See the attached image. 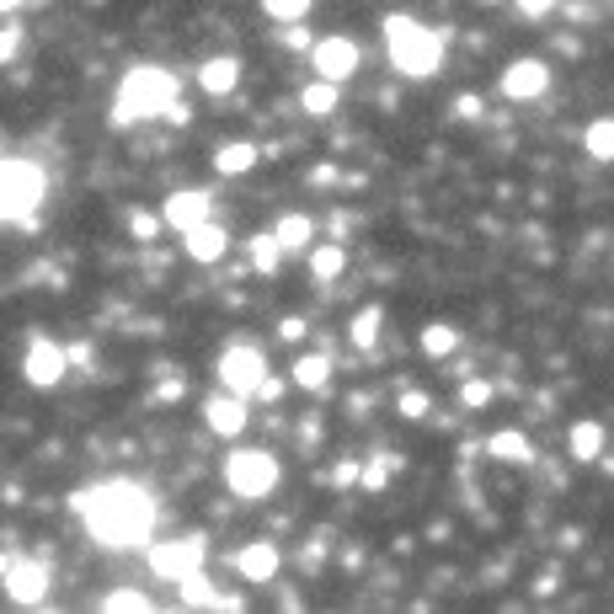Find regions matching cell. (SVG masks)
Returning a JSON list of instances; mask_svg holds the SVG:
<instances>
[{
  "label": "cell",
  "mask_w": 614,
  "mask_h": 614,
  "mask_svg": "<svg viewBox=\"0 0 614 614\" xmlns=\"http://www.w3.org/2000/svg\"><path fill=\"white\" fill-rule=\"evenodd\" d=\"M177 102V76L161 70V65H134L118 81V96H113V123L128 128V123L145 118H166V107Z\"/></svg>",
  "instance_id": "cell-3"
},
{
  "label": "cell",
  "mask_w": 614,
  "mask_h": 614,
  "mask_svg": "<svg viewBox=\"0 0 614 614\" xmlns=\"http://www.w3.org/2000/svg\"><path fill=\"white\" fill-rule=\"evenodd\" d=\"M396 411H401L407 422H428V411H433V396H428V390H401V396H396Z\"/></svg>",
  "instance_id": "cell-31"
},
{
  "label": "cell",
  "mask_w": 614,
  "mask_h": 614,
  "mask_svg": "<svg viewBox=\"0 0 614 614\" xmlns=\"http://www.w3.org/2000/svg\"><path fill=\"white\" fill-rule=\"evenodd\" d=\"M102 610L107 614H150L156 610V599H150V593H139V588H118V593H107V599H102Z\"/></svg>",
  "instance_id": "cell-27"
},
{
  "label": "cell",
  "mask_w": 614,
  "mask_h": 614,
  "mask_svg": "<svg viewBox=\"0 0 614 614\" xmlns=\"http://www.w3.org/2000/svg\"><path fill=\"white\" fill-rule=\"evenodd\" d=\"M310 5H316V0H262V11H268L273 22H299Z\"/></svg>",
  "instance_id": "cell-32"
},
{
  "label": "cell",
  "mask_w": 614,
  "mask_h": 614,
  "mask_svg": "<svg viewBox=\"0 0 614 614\" xmlns=\"http://www.w3.org/2000/svg\"><path fill=\"white\" fill-rule=\"evenodd\" d=\"M16 54H22V27L5 22V27H0V65H11Z\"/></svg>",
  "instance_id": "cell-36"
},
{
  "label": "cell",
  "mask_w": 614,
  "mask_h": 614,
  "mask_svg": "<svg viewBox=\"0 0 614 614\" xmlns=\"http://www.w3.org/2000/svg\"><path fill=\"white\" fill-rule=\"evenodd\" d=\"M156 230H161V219H156V214H128V236H134L139 246L156 241Z\"/></svg>",
  "instance_id": "cell-35"
},
{
  "label": "cell",
  "mask_w": 614,
  "mask_h": 614,
  "mask_svg": "<svg viewBox=\"0 0 614 614\" xmlns=\"http://www.w3.org/2000/svg\"><path fill=\"white\" fill-rule=\"evenodd\" d=\"M65 368H70V353H65L59 342H48V337H33V342H27L22 374H27L33 390H54V385L65 379Z\"/></svg>",
  "instance_id": "cell-9"
},
{
  "label": "cell",
  "mask_w": 614,
  "mask_h": 614,
  "mask_svg": "<svg viewBox=\"0 0 614 614\" xmlns=\"http://www.w3.org/2000/svg\"><path fill=\"white\" fill-rule=\"evenodd\" d=\"M487 5H497V0H487Z\"/></svg>",
  "instance_id": "cell-44"
},
{
  "label": "cell",
  "mask_w": 614,
  "mask_h": 614,
  "mask_svg": "<svg viewBox=\"0 0 614 614\" xmlns=\"http://www.w3.org/2000/svg\"><path fill=\"white\" fill-rule=\"evenodd\" d=\"M278 567H284V556H278L273 539H251V545H241V556H236V572H241L246 582H273Z\"/></svg>",
  "instance_id": "cell-14"
},
{
  "label": "cell",
  "mask_w": 614,
  "mask_h": 614,
  "mask_svg": "<svg viewBox=\"0 0 614 614\" xmlns=\"http://www.w3.org/2000/svg\"><path fill=\"white\" fill-rule=\"evenodd\" d=\"M310 182H321V187H327V182H337V166H316V171H310Z\"/></svg>",
  "instance_id": "cell-42"
},
{
  "label": "cell",
  "mask_w": 614,
  "mask_h": 614,
  "mask_svg": "<svg viewBox=\"0 0 614 614\" xmlns=\"http://www.w3.org/2000/svg\"><path fill=\"white\" fill-rule=\"evenodd\" d=\"M459 401H465V407L470 411H481L491 401V385L487 379H481V374H470V379H465V385H459Z\"/></svg>",
  "instance_id": "cell-33"
},
{
  "label": "cell",
  "mask_w": 614,
  "mask_h": 614,
  "mask_svg": "<svg viewBox=\"0 0 614 614\" xmlns=\"http://www.w3.org/2000/svg\"><path fill=\"white\" fill-rule=\"evenodd\" d=\"M379 327H385V305H364V310L353 316V327H348V342H353L359 353H368V348L379 342Z\"/></svg>",
  "instance_id": "cell-22"
},
{
  "label": "cell",
  "mask_w": 614,
  "mask_h": 614,
  "mask_svg": "<svg viewBox=\"0 0 614 614\" xmlns=\"http://www.w3.org/2000/svg\"><path fill=\"white\" fill-rule=\"evenodd\" d=\"M294 385H299V390H327L331 385V353H305V359L294 364Z\"/></svg>",
  "instance_id": "cell-23"
},
{
  "label": "cell",
  "mask_w": 614,
  "mask_h": 614,
  "mask_svg": "<svg viewBox=\"0 0 614 614\" xmlns=\"http://www.w3.org/2000/svg\"><path fill=\"white\" fill-rule=\"evenodd\" d=\"M204 561H208L204 534H182V539H161V545H150V572L171 577V582H182L187 572H198Z\"/></svg>",
  "instance_id": "cell-6"
},
{
  "label": "cell",
  "mask_w": 614,
  "mask_h": 614,
  "mask_svg": "<svg viewBox=\"0 0 614 614\" xmlns=\"http://www.w3.org/2000/svg\"><path fill=\"white\" fill-rule=\"evenodd\" d=\"M487 459H502V465H534V444L519 433V428H502L487 439Z\"/></svg>",
  "instance_id": "cell-19"
},
{
  "label": "cell",
  "mask_w": 614,
  "mask_h": 614,
  "mask_svg": "<svg viewBox=\"0 0 614 614\" xmlns=\"http://www.w3.org/2000/svg\"><path fill=\"white\" fill-rule=\"evenodd\" d=\"M310 65H316V76L321 81H348V76H359V65H364V48L348 38V33H327L321 43H310Z\"/></svg>",
  "instance_id": "cell-7"
},
{
  "label": "cell",
  "mask_w": 614,
  "mask_h": 614,
  "mask_svg": "<svg viewBox=\"0 0 614 614\" xmlns=\"http://www.w3.org/2000/svg\"><path fill=\"white\" fill-rule=\"evenodd\" d=\"M454 348H459V331H454L450 321H433V327L422 331V353H428V359H450Z\"/></svg>",
  "instance_id": "cell-29"
},
{
  "label": "cell",
  "mask_w": 614,
  "mask_h": 614,
  "mask_svg": "<svg viewBox=\"0 0 614 614\" xmlns=\"http://www.w3.org/2000/svg\"><path fill=\"white\" fill-rule=\"evenodd\" d=\"M337 102H342V96H337V81H310L305 91H299V107H305L310 118H331Z\"/></svg>",
  "instance_id": "cell-24"
},
{
  "label": "cell",
  "mask_w": 614,
  "mask_h": 614,
  "mask_svg": "<svg viewBox=\"0 0 614 614\" xmlns=\"http://www.w3.org/2000/svg\"><path fill=\"white\" fill-rule=\"evenodd\" d=\"M76 519L86 524V534L107 550H134L150 545L156 530V497L134 481H102V487H81L70 497Z\"/></svg>",
  "instance_id": "cell-1"
},
{
  "label": "cell",
  "mask_w": 614,
  "mask_h": 614,
  "mask_svg": "<svg viewBox=\"0 0 614 614\" xmlns=\"http://www.w3.org/2000/svg\"><path fill=\"white\" fill-rule=\"evenodd\" d=\"M550 81H556V76H550V65H545V59H513V65H508V70H502V96H508V102H539V96H545V91H550Z\"/></svg>",
  "instance_id": "cell-10"
},
{
  "label": "cell",
  "mask_w": 614,
  "mask_h": 614,
  "mask_svg": "<svg viewBox=\"0 0 614 614\" xmlns=\"http://www.w3.org/2000/svg\"><path fill=\"white\" fill-rule=\"evenodd\" d=\"M225 487L236 497H268L278 487V459L268 450H236L225 459Z\"/></svg>",
  "instance_id": "cell-5"
},
{
  "label": "cell",
  "mask_w": 614,
  "mask_h": 614,
  "mask_svg": "<svg viewBox=\"0 0 614 614\" xmlns=\"http://www.w3.org/2000/svg\"><path fill=\"white\" fill-rule=\"evenodd\" d=\"M396 470H401V459H396V454H374V459L364 465V476H359V487H364V491H385Z\"/></svg>",
  "instance_id": "cell-28"
},
{
  "label": "cell",
  "mask_w": 614,
  "mask_h": 614,
  "mask_svg": "<svg viewBox=\"0 0 614 614\" xmlns=\"http://www.w3.org/2000/svg\"><path fill=\"white\" fill-rule=\"evenodd\" d=\"M198 86H204L208 96H230L236 86H241V59L236 54H214L198 65Z\"/></svg>",
  "instance_id": "cell-16"
},
{
  "label": "cell",
  "mask_w": 614,
  "mask_h": 614,
  "mask_svg": "<svg viewBox=\"0 0 614 614\" xmlns=\"http://www.w3.org/2000/svg\"><path fill=\"white\" fill-rule=\"evenodd\" d=\"M359 476H364V459H342V465H337V476H331V481H337V487H353V481H359Z\"/></svg>",
  "instance_id": "cell-37"
},
{
  "label": "cell",
  "mask_w": 614,
  "mask_h": 614,
  "mask_svg": "<svg viewBox=\"0 0 614 614\" xmlns=\"http://www.w3.org/2000/svg\"><path fill=\"white\" fill-rule=\"evenodd\" d=\"M342 268H348V251H342V246H310V273H316L321 284H337Z\"/></svg>",
  "instance_id": "cell-25"
},
{
  "label": "cell",
  "mask_w": 614,
  "mask_h": 614,
  "mask_svg": "<svg viewBox=\"0 0 614 614\" xmlns=\"http://www.w3.org/2000/svg\"><path fill=\"white\" fill-rule=\"evenodd\" d=\"M513 5H519L530 22H539V16H550V11H556V0H513Z\"/></svg>",
  "instance_id": "cell-38"
},
{
  "label": "cell",
  "mask_w": 614,
  "mask_h": 614,
  "mask_svg": "<svg viewBox=\"0 0 614 614\" xmlns=\"http://www.w3.org/2000/svg\"><path fill=\"white\" fill-rule=\"evenodd\" d=\"M43 193H48V177L33 156H0V219L5 225L27 219L43 204Z\"/></svg>",
  "instance_id": "cell-4"
},
{
  "label": "cell",
  "mask_w": 614,
  "mask_h": 614,
  "mask_svg": "<svg viewBox=\"0 0 614 614\" xmlns=\"http://www.w3.org/2000/svg\"><path fill=\"white\" fill-rule=\"evenodd\" d=\"M454 118L459 123H481L487 118V102H481L476 91H465V96H454Z\"/></svg>",
  "instance_id": "cell-34"
},
{
  "label": "cell",
  "mask_w": 614,
  "mask_h": 614,
  "mask_svg": "<svg viewBox=\"0 0 614 614\" xmlns=\"http://www.w3.org/2000/svg\"><path fill=\"white\" fill-rule=\"evenodd\" d=\"M257 156H262V150H257L251 139H236V145H219V156H214V171H219V177H246V171L257 166Z\"/></svg>",
  "instance_id": "cell-21"
},
{
  "label": "cell",
  "mask_w": 614,
  "mask_h": 614,
  "mask_svg": "<svg viewBox=\"0 0 614 614\" xmlns=\"http://www.w3.org/2000/svg\"><path fill=\"white\" fill-rule=\"evenodd\" d=\"M604 444H610V433H604V422H572V433H567V450H572L577 465H599L604 459Z\"/></svg>",
  "instance_id": "cell-17"
},
{
  "label": "cell",
  "mask_w": 614,
  "mask_h": 614,
  "mask_svg": "<svg viewBox=\"0 0 614 614\" xmlns=\"http://www.w3.org/2000/svg\"><path fill=\"white\" fill-rule=\"evenodd\" d=\"M385 48H390V65L407 81H428L444 65V33H433L417 16H385Z\"/></svg>",
  "instance_id": "cell-2"
},
{
  "label": "cell",
  "mask_w": 614,
  "mask_h": 614,
  "mask_svg": "<svg viewBox=\"0 0 614 614\" xmlns=\"http://www.w3.org/2000/svg\"><path fill=\"white\" fill-rule=\"evenodd\" d=\"M299 337H305V321L299 316H284L278 321V342H299Z\"/></svg>",
  "instance_id": "cell-39"
},
{
  "label": "cell",
  "mask_w": 614,
  "mask_h": 614,
  "mask_svg": "<svg viewBox=\"0 0 614 614\" xmlns=\"http://www.w3.org/2000/svg\"><path fill=\"white\" fill-rule=\"evenodd\" d=\"M193 118V113H187V107H182V102H171V107H166V123H177V128H182V123Z\"/></svg>",
  "instance_id": "cell-41"
},
{
  "label": "cell",
  "mask_w": 614,
  "mask_h": 614,
  "mask_svg": "<svg viewBox=\"0 0 614 614\" xmlns=\"http://www.w3.org/2000/svg\"><path fill=\"white\" fill-rule=\"evenodd\" d=\"M161 219L182 236V230H193V225H204V219H214V198H208L204 187H182V193H171L161 208Z\"/></svg>",
  "instance_id": "cell-11"
},
{
  "label": "cell",
  "mask_w": 614,
  "mask_h": 614,
  "mask_svg": "<svg viewBox=\"0 0 614 614\" xmlns=\"http://www.w3.org/2000/svg\"><path fill=\"white\" fill-rule=\"evenodd\" d=\"M278 262H284V246L273 241V230L251 241V268H257V273H278Z\"/></svg>",
  "instance_id": "cell-30"
},
{
  "label": "cell",
  "mask_w": 614,
  "mask_h": 614,
  "mask_svg": "<svg viewBox=\"0 0 614 614\" xmlns=\"http://www.w3.org/2000/svg\"><path fill=\"white\" fill-rule=\"evenodd\" d=\"M182 246H187V257H193V262H219V257H225V246H230V236H225L214 219H204V225L182 230Z\"/></svg>",
  "instance_id": "cell-18"
},
{
  "label": "cell",
  "mask_w": 614,
  "mask_h": 614,
  "mask_svg": "<svg viewBox=\"0 0 614 614\" xmlns=\"http://www.w3.org/2000/svg\"><path fill=\"white\" fill-rule=\"evenodd\" d=\"M262 379H268V364H262L257 348L241 342V348H225V353H219V385H225L230 396H246V401H251V396L262 390Z\"/></svg>",
  "instance_id": "cell-8"
},
{
  "label": "cell",
  "mask_w": 614,
  "mask_h": 614,
  "mask_svg": "<svg viewBox=\"0 0 614 614\" xmlns=\"http://www.w3.org/2000/svg\"><path fill=\"white\" fill-rule=\"evenodd\" d=\"M5 599L11 604H43L48 599V567L43 561H11L5 567Z\"/></svg>",
  "instance_id": "cell-12"
},
{
  "label": "cell",
  "mask_w": 614,
  "mask_h": 614,
  "mask_svg": "<svg viewBox=\"0 0 614 614\" xmlns=\"http://www.w3.org/2000/svg\"><path fill=\"white\" fill-rule=\"evenodd\" d=\"M582 145H588V156H593V161H614V118H593V123H588Z\"/></svg>",
  "instance_id": "cell-26"
},
{
  "label": "cell",
  "mask_w": 614,
  "mask_h": 614,
  "mask_svg": "<svg viewBox=\"0 0 614 614\" xmlns=\"http://www.w3.org/2000/svg\"><path fill=\"white\" fill-rule=\"evenodd\" d=\"M177 588H182V604H187V610H241V599L219 593V588L204 577V567H198V572H187Z\"/></svg>",
  "instance_id": "cell-15"
},
{
  "label": "cell",
  "mask_w": 614,
  "mask_h": 614,
  "mask_svg": "<svg viewBox=\"0 0 614 614\" xmlns=\"http://www.w3.org/2000/svg\"><path fill=\"white\" fill-rule=\"evenodd\" d=\"M273 241L284 246V251H310V246H316V219H310V214H284V219L273 225Z\"/></svg>",
  "instance_id": "cell-20"
},
{
  "label": "cell",
  "mask_w": 614,
  "mask_h": 614,
  "mask_svg": "<svg viewBox=\"0 0 614 614\" xmlns=\"http://www.w3.org/2000/svg\"><path fill=\"white\" fill-rule=\"evenodd\" d=\"M204 417H208V433H219V439H241L246 433V396H230V390H219L214 401L204 407Z\"/></svg>",
  "instance_id": "cell-13"
},
{
  "label": "cell",
  "mask_w": 614,
  "mask_h": 614,
  "mask_svg": "<svg viewBox=\"0 0 614 614\" xmlns=\"http://www.w3.org/2000/svg\"><path fill=\"white\" fill-rule=\"evenodd\" d=\"M22 5H27V0H0V16H16Z\"/></svg>",
  "instance_id": "cell-43"
},
{
  "label": "cell",
  "mask_w": 614,
  "mask_h": 614,
  "mask_svg": "<svg viewBox=\"0 0 614 614\" xmlns=\"http://www.w3.org/2000/svg\"><path fill=\"white\" fill-rule=\"evenodd\" d=\"M284 43H288V48H310V33H305V27H299V22H288Z\"/></svg>",
  "instance_id": "cell-40"
}]
</instances>
